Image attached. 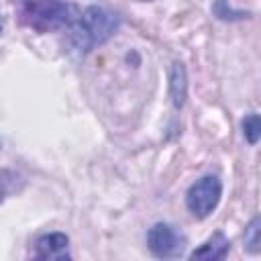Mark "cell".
I'll return each mask as SVG.
<instances>
[{
	"mask_svg": "<svg viewBox=\"0 0 261 261\" xmlns=\"http://www.w3.org/2000/svg\"><path fill=\"white\" fill-rule=\"evenodd\" d=\"M118 27H120V16L114 10L92 4V6L80 8L77 18L67 31L73 47L82 53H88L96 45L106 43L118 31Z\"/></svg>",
	"mask_w": 261,
	"mask_h": 261,
	"instance_id": "6da1fadb",
	"label": "cell"
},
{
	"mask_svg": "<svg viewBox=\"0 0 261 261\" xmlns=\"http://www.w3.org/2000/svg\"><path fill=\"white\" fill-rule=\"evenodd\" d=\"M80 14V6L63 0H27L20 8V20L37 33L69 29Z\"/></svg>",
	"mask_w": 261,
	"mask_h": 261,
	"instance_id": "7a4b0ae2",
	"label": "cell"
},
{
	"mask_svg": "<svg viewBox=\"0 0 261 261\" xmlns=\"http://www.w3.org/2000/svg\"><path fill=\"white\" fill-rule=\"evenodd\" d=\"M222 198V181L218 175H204L196 179L186 192V206L196 218L210 216Z\"/></svg>",
	"mask_w": 261,
	"mask_h": 261,
	"instance_id": "3957f363",
	"label": "cell"
},
{
	"mask_svg": "<svg viewBox=\"0 0 261 261\" xmlns=\"http://www.w3.org/2000/svg\"><path fill=\"white\" fill-rule=\"evenodd\" d=\"M147 247L159 259H177L184 255L188 239L177 226L169 222H155L147 232Z\"/></svg>",
	"mask_w": 261,
	"mask_h": 261,
	"instance_id": "277c9868",
	"label": "cell"
},
{
	"mask_svg": "<svg viewBox=\"0 0 261 261\" xmlns=\"http://www.w3.org/2000/svg\"><path fill=\"white\" fill-rule=\"evenodd\" d=\"M35 259H55V261H65L71 259V251H69V237L63 232H47L43 237L37 239L35 243Z\"/></svg>",
	"mask_w": 261,
	"mask_h": 261,
	"instance_id": "5b68a950",
	"label": "cell"
},
{
	"mask_svg": "<svg viewBox=\"0 0 261 261\" xmlns=\"http://www.w3.org/2000/svg\"><path fill=\"white\" fill-rule=\"evenodd\" d=\"M228 249H230L228 239L218 230V232H214L208 241H204L198 249H194L190 257H192V259L216 261V259H224V257H226V253H228Z\"/></svg>",
	"mask_w": 261,
	"mask_h": 261,
	"instance_id": "8992f818",
	"label": "cell"
},
{
	"mask_svg": "<svg viewBox=\"0 0 261 261\" xmlns=\"http://www.w3.org/2000/svg\"><path fill=\"white\" fill-rule=\"evenodd\" d=\"M169 96H171V104L175 108H181L188 96V75H186V67L179 61L171 63V71H169Z\"/></svg>",
	"mask_w": 261,
	"mask_h": 261,
	"instance_id": "52a82bcc",
	"label": "cell"
},
{
	"mask_svg": "<svg viewBox=\"0 0 261 261\" xmlns=\"http://www.w3.org/2000/svg\"><path fill=\"white\" fill-rule=\"evenodd\" d=\"M243 137L247 139L249 145H257L259 137H261V120H259V114L257 112H251L243 118Z\"/></svg>",
	"mask_w": 261,
	"mask_h": 261,
	"instance_id": "ba28073f",
	"label": "cell"
},
{
	"mask_svg": "<svg viewBox=\"0 0 261 261\" xmlns=\"http://www.w3.org/2000/svg\"><path fill=\"white\" fill-rule=\"evenodd\" d=\"M212 12H214L216 18H220V20H241V18H247V12L234 10L226 0H216L214 6H212Z\"/></svg>",
	"mask_w": 261,
	"mask_h": 261,
	"instance_id": "9c48e42d",
	"label": "cell"
},
{
	"mask_svg": "<svg viewBox=\"0 0 261 261\" xmlns=\"http://www.w3.org/2000/svg\"><path fill=\"white\" fill-rule=\"evenodd\" d=\"M259 216H255L247 228H245V247L251 251V253H257L259 251Z\"/></svg>",
	"mask_w": 261,
	"mask_h": 261,
	"instance_id": "30bf717a",
	"label": "cell"
},
{
	"mask_svg": "<svg viewBox=\"0 0 261 261\" xmlns=\"http://www.w3.org/2000/svg\"><path fill=\"white\" fill-rule=\"evenodd\" d=\"M4 31V18H2V14H0V33Z\"/></svg>",
	"mask_w": 261,
	"mask_h": 261,
	"instance_id": "8fae6325",
	"label": "cell"
},
{
	"mask_svg": "<svg viewBox=\"0 0 261 261\" xmlns=\"http://www.w3.org/2000/svg\"><path fill=\"white\" fill-rule=\"evenodd\" d=\"M2 198H4V192H2V188H0V202H2Z\"/></svg>",
	"mask_w": 261,
	"mask_h": 261,
	"instance_id": "7c38bea8",
	"label": "cell"
},
{
	"mask_svg": "<svg viewBox=\"0 0 261 261\" xmlns=\"http://www.w3.org/2000/svg\"><path fill=\"white\" fill-rule=\"evenodd\" d=\"M139 2H153V0H139Z\"/></svg>",
	"mask_w": 261,
	"mask_h": 261,
	"instance_id": "4fadbf2b",
	"label": "cell"
}]
</instances>
